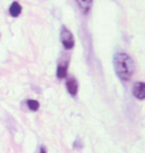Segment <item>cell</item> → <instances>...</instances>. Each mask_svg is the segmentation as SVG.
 <instances>
[{"instance_id": "cell-6", "label": "cell", "mask_w": 145, "mask_h": 153, "mask_svg": "<svg viewBox=\"0 0 145 153\" xmlns=\"http://www.w3.org/2000/svg\"><path fill=\"white\" fill-rule=\"evenodd\" d=\"M21 11H22V7L18 2L14 1L11 4L10 8H9V13L12 17H18L21 14Z\"/></svg>"}, {"instance_id": "cell-5", "label": "cell", "mask_w": 145, "mask_h": 153, "mask_svg": "<svg viewBox=\"0 0 145 153\" xmlns=\"http://www.w3.org/2000/svg\"><path fill=\"white\" fill-rule=\"evenodd\" d=\"M76 1L78 3L80 9H81L85 14H88L91 8L92 1H94V0H76Z\"/></svg>"}, {"instance_id": "cell-8", "label": "cell", "mask_w": 145, "mask_h": 153, "mask_svg": "<svg viewBox=\"0 0 145 153\" xmlns=\"http://www.w3.org/2000/svg\"><path fill=\"white\" fill-rule=\"evenodd\" d=\"M27 105H28V108L33 111H38L40 108V103L35 100H27Z\"/></svg>"}, {"instance_id": "cell-7", "label": "cell", "mask_w": 145, "mask_h": 153, "mask_svg": "<svg viewBox=\"0 0 145 153\" xmlns=\"http://www.w3.org/2000/svg\"><path fill=\"white\" fill-rule=\"evenodd\" d=\"M68 66L66 64H60L57 68V76L59 79H64L67 76Z\"/></svg>"}, {"instance_id": "cell-4", "label": "cell", "mask_w": 145, "mask_h": 153, "mask_svg": "<svg viewBox=\"0 0 145 153\" xmlns=\"http://www.w3.org/2000/svg\"><path fill=\"white\" fill-rule=\"evenodd\" d=\"M67 88L70 94H72V96H76L77 93H78L79 85L78 82H77V81L74 78H70L67 81Z\"/></svg>"}, {"instance_id": "cell-9", "label": "cell", "mask_w": 145, "mask_h": 153, "mask_svg": "<svg viewBox=\"0 0 145 153\" xmlns=\"http://www.w3.org/2000/svg\"><path fill=\"white\" fill-rule=\"evenodd\" d=\"M40 153H47V150L44 146H41V149H40Z\"/></svg>"}, {"instance_id": "cell-2", "label": "cell", "mask_w": 145, "mask_h": 153, "mask_svg": "<svg viewBox=\"0 0 145 153\" xmlns=\"http://www.w3.org/2000/svg\"><path fill=\"white\" fill-rule=\"evenodd\" d=\"M60 37H61L62 44H63L64 48L66 49V50H71V49L74 48V45H75L74 35L72 34V32L68 28H66L65 26L61 30Z\"/></svg>"}, {"instance_id": "cell-1", "label": "cell", "mask_w": 145, "mask_h": 153, "mask_svg": "<svg viewBox=\"0 0 145 153\" xmlns=\"http://www.w3.org/2000/svg\"><path fill=\"white\" fill-rule=\"evenodd\" d=\"M113 65L115 73L122 81H128L134 72V63L125 53H116L113 57Z\"/></svg>"}, {"instance_id": "cell-3", "label": "cell", "mask_w": 145, "mask_h": 153, "mask_svg": "<svg viewBox=\"0 0 145 153\" xmlns=\"http://www.w3.org/2000/svg\"><path fill=\"white\" fill-rule=\"evenodd\" d=\"M133 96L137 97L138 100H144L145 99V84L142 82H135L133 85Z\"/></svg>"}]
</instances>
